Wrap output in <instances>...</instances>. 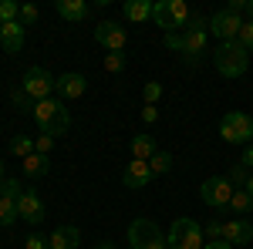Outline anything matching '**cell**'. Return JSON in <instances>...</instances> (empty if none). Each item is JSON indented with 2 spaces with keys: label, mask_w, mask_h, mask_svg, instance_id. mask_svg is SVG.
<instances>
[{
  "label": "cell",
  "mask_w": 253,
  "mask_h": 249,
  "mask_svg": "<svg viewBox=\"0 0 253 249\" xmlns=\"http://www.w3.org/2000/svg\"><path fill=\"white\" fill-rule=\"evenodd\" d=\"M223 239H226L230 246H247V243H253V222H247V219H230V222H223Z\"/></svg>",
  "instance_id": "obj_15"
},
{
  "label": "cell",
  "mask_w": 253,
  "mask_h": 249,
  "mask_svg": "<svg viewBox=\"0 0 253 249\" xmlns=\"http://www.w3.org/2000/svg\"><path fill=\"white\" fill-rule=\"evenodd\" d=\"M84 91H88V77L78 74V71H68V74H61L58 81H54V95H58L61 101H78Z\"/></svg>",
  "instance_id": "obj_13"
},
{
  "label": "cell",
  "mask_w": 253,
  "mask_h": 249,
  "mask_svg": "<svg viewBox=\"0 0 253 249\" xmlns=\"http://www.w3.org/2000/svg\"><path fill=\"white\" fill-rule=\"evenodd\" d=\"M17 215L27 222V226H41L44 222V202L34 189H24L17 195Z\"/></svg>",
  "instance_id": "obj_12"
},
{
  "label": "cell",
  "mask_w": 253,
  "mask_h": 249,
  "mask_svg": "<svg viewBox=\"0 0 253 249\" xmlns=\"http://www.w3.org/2000/svg\"><path fill=\"white\" fill-rule=\"evenodd\" d=\"M24 192L17 178H3V185H0V229H10L14 222H17V195Z\"/></svg>",
  "instance_id": "obj_9"
},
{
  "label": "cell",
  "mask_w": 253,
  "mask_h": 249,
  "mask_svg": "<svg viewBox=\"0 0 253 249\" xmlns=\"http://www.w3.org/2000/svg\"><path fill=\"white\" fill-rule=\"evenodd\" d=\"M105 71L108 74H122L125 71V54H105Z\"/></svg>",
  "instance_id": "obj_28"
},
{
  "label": "cell",
  "mask_w": 253,
  "mask_h": 249,
  "mask_svg": "<svg viewBox=\"0 0 253 249\" xmlns=\"http://www.w3.org/2000/svg\"><path fill=\"white\" fill-rule=\"evenodd\" d=\"M95 40L108 51V54H122L125 44H128V34H125V27H118L115 20H101V24L95 27Z\"/></svg>",
  "instance_id": "obj_11"
},
{
  "label": "cell",
  "mask_w": 253,
  "mask_h": 249,
  "mask_svg": "<svg viewBox=\"0 0 253 249\" xmlns=\"http://www.w3.org/2000/svg\"><path fill=\"white\" fill-rule=\"evenodd\" d=\"M149 169H152V175H166L172 169V152H162V148H159V152L149 158Z\"/></svg>",
  "instance_id": "obj_25"
},
{
  "label": "cell",
  "mask_w": 253,
  "mask_h": 249,
  "mask_svg": "<svg viewBox=\"0 0 253 249\" xmlns=\"http://www.w3.org/2000/svg\"><path fill=\"white\" fill-rule=\"evenodd\" d=\"M213 64L223 77H243L250 68V51L240 40H223L213 51Z\"/></svg>",
  "instance_id": "obj_2"
},
{
  "label": "cell",
  "mask_w": 253,
  "mask_h": 249,
  "mask_svg": "<svg viewBox=\"0 0 253 249\" xmlns=\"http://www.w3.org/2000/svg\"><path fill=\"white\" fill-rule=\"evenodd\" d=\"M247 20H253V0H247Z\"/></svg>",
  "instance_id": "obj_41"
},
{
  "label": "cell",
  "mask_w": 253,
  "mask_h": 249,
  "mask_svg": "<svg viewBox=\"0 0 253 249\" xmlns=\"http://www.w3.org/2000/svg\"><path fill=\"white\" fill-rule=\"evenodd\" d=\"M152 20H156L166 34H172V3L169 0H159L156 7H152Z\"/></svg>",
  "instance_id": "obj_23"
},
{
  "label": "cell",
  "mask_w": 253,
  "mask_h": 249,
  "mask_svg": "<svg viewBox=\"0 0 253 249\" xmlns=\"http://www.w3.org/2000/svg\"><path fill=\"white\" fill-rule=\"evenodd\" d=\"M182 34V58L189 61V64H196V61L206 54V40H210V20H203V17H196L186 31H179Z\"/></svg>",
  "instance_id": "obj_4"
},
{
  "label": "cell",
  "mask_w": 253,
  "mask_h": 249,
  "mask_svg": "<svg viewBox=\"0 0 253 249\" xmlns=\"http://www.w3.org/2000/svg\"><path fill=\"white\" fill-rule=\"evenodd\" d=\"M206 236H210V239H223V222H210V226H206Z\"/></svg>",
  "instance_id": "obj_37"
},
{
  "label": "cell",
  "mask_w": 253,
  "mask_h": 249,
  "mask_svg": "<svg viewBox=\"0 0 253 249\" xmlns=\"http://www.w3.org/2000/svg\"><path fill=\"white\" fill-rule=\"evenodd\" d=\"M7 148H10V155H17L20 162H24L27 155H34V138H31V135H14Z\"/></svg>",
  "instance_id": "obj_24"
},
{
  "label": "cell",
  "mask_w": 253,
  "mask_h": 249,
  "mask_svg": "<svg viewBox=\"0 0 253 249\" xmlns=\"http://www.w3.org/2000/svg\"><path fill=\"white\" fill-rule=\"evenodd\" d=\"M0 185H3V178H0Z\"/></svg>",
  "instance_id": "obj_44"
},
{
  "label": "cell",
  "mask_w": 253,
  "mask_h": 249,
  "mask_svg": "<svg viewBox=\"0 0 253 249\" xmlns=\"http://www.w3.org/2000/svg\"><path fill=\"white\" fill-rule=\"evenodd\" d=\"M156 152H159V145H156V138H152V135H135V138H132V158L149 162Z\"/></svg>",
  "instance_id": "obj_20"
},
{
  "label": "cell",
  "mask_w": 253,
  "mask_h": 249,
  "mask_svg": "<svg viewBox=\"0 0 253 249\" xmlns=\"http://www.w3.org/2000/svg\"><path fill=\"white\" fill-rule=\"evenodd\" d=\"M219 135L226 145H247L253 138V118L243 111H226L219 121Z\"/></svg>",
  "instance_id": "obj_7"
},
{
  "label": "cell",
  "mask_w": 253,
  "mask_h": 249,
  "mask_svg": "<svg viewBox=\"0 0 253 249\" xmlns=\"http://www.w3.org/2000/svg\"><path fill=\"white\" fill-rule=\"evenodd\" d=\"M54 81H58V77L51 74L47 68H27L24 77H20V91L38 105L44 98H54Z\"/></svg>",
  "instance_id": "obj_5"
},
{
  "label": "cell",
  "mask_w": 253,
  "mask_h": 249,
  "mask_svg": "<svg viewBox=\"0 0 253 249\" xmlns=\"http://www.w3.org/2000/svg\"><path fill=\"white\" fill-rule=\"evenodd\" d=\"M240 165H243V169H253V145H247V152H243V158H240Z\"/></svg>",
  "instance_id": "obj_38"
},
{
  "label": "cell",
  "mask_w": 253,
  "mask_h": 249,
  "mask_svg": "<svg viewBox=\"0 0 253 249\" xmlns=\"http://www.w3.org/2000/svg\"><path fill=\"white\" fill-rule=\"evenodd\" d=\"M31 118L38 121L41 132L51 135V138H58V135H64L71 128V111L64 108L61 98H44V101H38L34 111H31Z\"/></svg>",
  "instance_id": "obj_1"
},
{
  "label": "cell",
  "mask_w": 253,
  "mask_h": 249,
  "mask_svg": "<svg viewBox=\"0 0 253 249\" xmlns=\"http://www.w3.org/2000/svg\"><path fill=\"white\" fill-rule=\"evenodd\" d=\"M54 10H58L64 20H71V24H84V20L91 17L88 0H58V3H54Z\"/></svg>",
  "instance_id": "obj_18"
},
{
  "label": "cell",
  "mask_w": 253,
  "mask_h": 249,
  "mask_svg": "<svg viewBox=\"0 0 253 249\" xmlns=\"http://www.w3.org/2000/svg\"><path fill=\"white\" fill-rule=\"evenodd\" d=\"M34 20H38V7H34V3H24V7H20V24L31 27Z\"/></svg>",
  "instance_id": "obj_32"
},
{
  "label": "cell",
  "mask_w": 253,
  "mask_h": 249,
  "mask_svg": "<svg viewBox=\"0 0 253 249\" xmlns=\"http://www.w3.org/2000/svg\"><path fill=\"white\" fill-rule=\"evenodd\" d=\"M152 7L156 3H149V0H125L122 3V14H125V20H132V24H145V20H152Z\"/></svg>",
  "instance_id": "obj_19"
},
{
  "label": "cell",
  "mask_w": 253,
  "mask_h": 249,
  "mask_svg": "<svg viewBox=\"0 0 253 249\" xmlns=\"http://www.w3.org/2000/svg\"><path fill=\"white\" fill-rule=\"evenodd\" d=\"M240 27H243V17H240L236 10H230V7L216 10L213 17H210V34H216L219 44H223V40H236L240 37Z\"/></svg>",
  "instance_id": "obj_10"
},
{
  "label": "cell",
  "mask_w": 253,
  "mask_h": 249,
  "mask_svg": "<svg viewBox=\"0 0 253 249\" xmlns=\"http://www.w3.org/2000/svg\"><path fill=\"white\" fill-rule=\"evenodd\" d=\"M10 101H14V105H17L20 111H34V101H31V98L24 95V91H20V88H14V91H10Z\"/></svg>",
  "instance_id": "obj_30"
},
{
  "label": "cell",
  "mask_w": 253,
  "mask_h": 249,
  "mask_svg": "<svg viewBox=\"0 0 253 249\" xmlns=\"http://www.w3.org/2000/svg\"><path fill=\"white\" fill-rule=\"evenodd\" d=\"M14 20H20V3L0 0V24H14Z\"/></svg>",
  "instance_id": "obj_26"
},
{
  "label": "cell",
  "mask_w": 253,
  "mask_h": 249,
  "mask_svg": "<svg viewBox=\"0 0 253 249\" xmlns=\"http://www.w3.org/2000/svg\"><path fill=\"white\" fill-rule=\"evenodd\" d=\"M152 178H156V175L149 169V162H142V158H132V162L125 165V172H122V182H125L128 189H145Z\"/></svg>",
  "instance_id": "obj_14"
},
{
  "label": "cell",
  "mask_w": 253,
  "mask_h": 249,
  "mask_svg": "<svg viewBox=\"0 0 253 249\" xmlns=\"http://www.w3.org/2000/svg\"><path fill=\"white\" fill-rule=\"evenodd\" d=\"M243 189H247V192H250V195H253V172L247 175V182H243Z\"/></svg>",
  "instance_id": "obj_40"
},
{
  "label": "cell",
  "mask_w": 253,
  "mask_h": 249,
  "mask_svg": "<svg viewBox=\"0 0 253 249\" xmlns=\"http://www.w3.org/2000/svg\"><path fill=\"white\" fill-rule=\"evenodd\" d=\"M203 249H233V246H230L226 239H210V243H206Z\"/></svg>",
  "instance_id": "obj_39"
},
{
  "label": "cell",
  "mask_w": 253,
  "mask_h": 249,
  "mask_svg": "<svg viewBox=\"0 0 253 249\" xmlns=\"http://www.w3.org/2000/svg\"><path fill=\"white\" fill-rule=\"evenodd\" d=\"M142 98H145V105H159V98H162V84H159V81H145Z\"/></svg>",
  "instance_id": "obj_27"
},
{
  "label": "cell",
  "mask_w": 253,
  "mask_h": 249,
  "mask_svg": "<svg viewBox=\"0 0 253 249\" xmlns=\"http://www.w3.org/2000/svg\"><path fill=\"white\" fill-rule=\"evenodd\" d=\"M0 178H3V162H0Z\"/></svg>",
  "instance_id": "obj_43"
},
{
  "label": "cell",
  "mask_w": 253,
  "mask_h": 249,
  "mask_svg": "<svg viewBox=\"0 0 253 249\" xmlns=\"http://www.w3.org/2000/svg\"><path fill=\"white\" fill-rule=\"evenodd\" d=\"M162 44H166V47H169V51H182V34H166V37H162Z\"/></svg>",
  "instance_id": "obj_34"
},
{
  "label": "cell",
  "mask_w": 253,
  "mask_h": 249,
  "mask_svg": "<svg viewBox=\"0 0 253 249\" xmlns=\"http://www.w3.org/2000/svg\"><path fill=\"white\" fill-rule=\"evenodd\" d=\"M203 226L196 222L193 215H179V219H172V229H169V249H203L206 243H203Z\"/></svg>",
  "instance_id": "obj_3"
},
{
  "label": "cell",
  "mask_w": 253,
  "mask_h": 249,
  "mask_svg": "<svg viewBox=\"0 0 253 249\" xmlns=\"http://www.w3.org/2000/svg\"><path fill=\"white\" fill-rule=\"evenodd\" d=\"M24 249H47V236H41V232H34V236H27V243H24Z\"/></svg>",
  "instance_id": "obj_33"
},
{
  "label": "cell",
  "mask_w": 253,
  "mask_h": 249,
  "mask_svg": "<svg viewBox=\"0 0 253 249\" xmlns=\"http://www.w3.org/2000/svg\"><path fill=\"white\" fill-rule=\"evenodd\" d=\"M199 199L210 206V209H226L230 199H233V182L226 175H213L199 185Z\"/></svg>",
  "instance_id": "obj_8"
},
{
  "label": "cell",
  "mask_w": 253,
  "mask_h": 249,
  "mask_svg": "<svg viewBox=\"0 0 253 249\" xmlns=\"http://www.w3.org/2000/svg\"><path fill=\"white\" fill-rule=\"evenodd\" d=\"M95 249H115L112 243H95Z\"/></svg>",
  "instance_id": "obj_42"
},
{
  "label": "cell",
  "mask_w": 253,
  "mask_h": 249,
  "mask_svg": "<svg viewBox=\"0 0 253 249\" xmlns=\"http://www.w3.org/2000/svg\"><path fill=\"white\" fill-rule=\"evenodd\" d=\"M128 246L132 249H169V239L162 236L152 219H135L128 226Z\"/></svg>",
  "instance_id": "obj_6"
},
{
  "label": "cell",
  "mask_w": 253,
  "mask_h": 249,
  "mask_svg": "<svg viewBox=\"0 0 253 249\" xmlns=\"http://www.w3.org/2000/svg\"><path fill=\"white\" fill-rule=\"evenodd\" d=\"M24 37H27V27L14 20V24H0V47L7 51V54H17L20 47H24Z\"/></svg>",
  "instance_id": "obj_16"
},
{
  "label": "cell",
  "mask_w": 253,
  "mask_h": 249,
  "mask_svg": "<svg viewBox=\"0 0 253 249\" xmlns=\"http://www.w3.org/2000/svg\"><path fill=\"white\" fill-rule=\"evenodd\" d=\"M51 148H54V138L41 132L38 138H34V152H41V155H51Z\"/></svg>",
  "instance_id": "obj_31"
},
{
  "label": "cell",
  "mask_w": 253,
  "mask_h": 249,
  "mask_svg": "<svg viewBox=\"0 0 253 249\" xmlns=\"http://www.w3.org/2000/svg\"><path fill=\"white\" fill-rule=\"evenodd\" d=\"M142 121H145V125H156L159 121V108L156 105H145V108H142Z\"/></svg>",
  "instance_id": "obj_35"
},
{
  "label": "cell",
  "mask_w": 253,
  "mask_h": 249,
  "mask_svg": "<svg viewBox=\"0 0 253 249\" xmlns=\"http://www.w3.org/2000/svg\"><path fill=\"white\" fill-rule=\"evenodd\" d=\"M81 246V229L78 226H58L47 236V249H78Z\"/></svg>",
  "instance_id": "obj_17"
},
{
  "label": "cell",
  "mask_w": 253,
  "mask_h": 249,
  "mask_svg": "<svg viewBox=\"0 0 253 249\" xmlns=\"http://www.w3.org/2000/svg\"><path fill=\"white\" fill-rule=\"evenodd\" d=\"M47 169H51V158H47V155L34 152V155H27V158H24V175H31V178L47 175Z\"/></svg>",
  "instance_id": "obj_21"
},
{
  "label": "cell",
  "mask_w": 253,
  "mask_h": 249,
  "mask_svg": "<svg viewBox=\"0 0 253 249\" xmlns=\"http://www.w3.org/2000/svg\"><path fill=\"white\" fill-rule=\"evenodd\" d=\"M240 44H243V47H247V51H250L253 54V20H243V27H240Z\"/></svg>",
  "instance_id": "obj_29"
},
{
  "label": "cell",
  "mask_w": 253,
  "mask_h": 249,
  "mask_svg": "<svg viewBox=\"0 0 253 249\" xmlns=\"http://www.w3.org/2000/svg\"><path fill=\"white\" fill-rule=\"evenodd\" d=\"M226 209L233 212L236 219H243V215L253 209V195L247 189H233V199H230V206H226Z\"/></svg>",
  "instance_id": "obj_22"
},
{
  "label": "cell",
  "mask_w": 253,
  "mask_h": 249,
  "mask_svg": "<svg viewBox=\"0 0 253 249\" xmlns=\"http://www.w3.org/2000/svg\"><path fill=\"white\" fill-rule=\"evenodd\" d=\"M247 175H250V172H247L243 165H236V169H233L230 175H226V178H230V182H240V185H243V182H247Z\"/></svg>",
  "instance_id": "obj_36"
}]
</instances>
